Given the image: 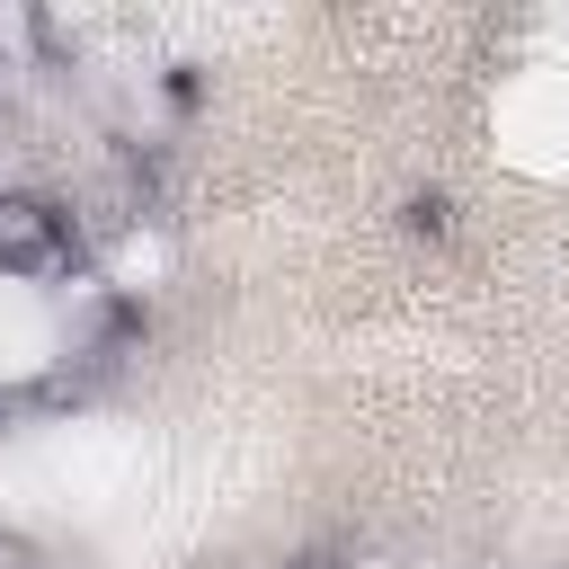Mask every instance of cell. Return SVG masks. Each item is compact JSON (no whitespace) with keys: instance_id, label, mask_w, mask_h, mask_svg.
Listing matches in <instances>:
<instances>
[{"instance_id":"cell-2","label":"cell","mask_w":569,"mask_h":569,"mask_svg":"<svg viewBox=\"0 0 569 569\" xmlns=\"http://www.w3.org/2000/svg\"><path fill=\"white\" fill-rule=\"evenodd\" d=\"M0 569H44V551H36L27 533H9V525H0Z\"/></svg>"},{"instance_id":"cell-1","label":"cell","mask_w":569,"mask_h":569,"mask_svg":"<svg viewBox=\"0 0 569 569\" xmlns=\"http://www.w3.org/2000/svg\"><path fill=\"white\" fill-rule=\"evenodd\" d=\"M80 267V222L71 204L36 196V187H0V276L18 284H62Z\"/></svg>"},{"instance_id":"cell-3","label":"cell","mask_w":569,"mask_h":569,"mask_svg":"<svg viewBox=\"0 0 569 569\" xmlns=\"http://www.w3.org/2000/svg\"><path fill=\"white\" fill-rule=\"evenodd\" d=\"M36 36H44V27H36V18H18V9H9V18H0V53H27V44H36Z\"/></svg>"}]
</instances>
